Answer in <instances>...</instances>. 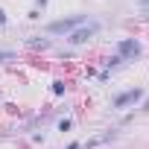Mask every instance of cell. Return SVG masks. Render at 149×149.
Here are the masks:
<instances>
[{"instance_id":"8","label":"cell","mask_w":149,"mask_h":149,"mask_svg":"<svg viewBox=\"0 0 149 149\" xmlns=\"http://www.w3.org/2000/svg\"><path fill=\"white\" fill-rule=\"evenodd\" d=\"M3 24H6V12H3V9H0V26H3Z\"/></svg>"},{"instance_id":"2","label":"cell","mask_w":149,"mask_h":149,"mask_svg":"<svg viewBox=\"0 0 149 149\" xmlns=\"http://www.w3.org/2000/svg\"><path fill=\"white\" fill-rule=\"evenodd\" d=\"M140 53H143V47H140V41H134V38H123V41L117 44V56H120L123 61H134Z\"/></svg>"},{"instance_id":"4","label":"cell","mask_w":149,"mask_h":149,"mask_svg":"<svg viewBox=\"0 0 149 149\" xmlns=\"http://www.w3.org/2000/svg\"><path fill=\"white\" fill-rule=\"evenodd\" d=\"M140 97H143V91H140V88H134V91H126V94L114 97V108H126V105H134Z\"/></svg>"},{"instance_id":"9","label":"cell","mask_w":149,"mask_h":149,"mask_svg":"<svg viewBox=\"0 0 149 149\" xmlns=\"http://www.w3.org/2000/svg\"><path fill=\"white\" fill-rule=\"evenodd\" d=\"M3 58H12V53H3V50H0V61H3Z\"/></svg>"},{"instance_id":"7","label":"cell","mask_w":149,"mask_h":149,"mask_svg":"<svg viewBox=\"0 0 149 149\" xmlns=\"http://www.w3.org/2000/svg\"><path fill=\"white\" fill-rule=\"evenodd\" d=\"M53 94L61 97V94H64V82H53Z\"/></svg>"},{"instance_id":"3","label":"cell","mask_w":149,"mask_h":149,"mask_svg":"<svg viewBox=\"0 0 149 149\" xmlns=\"http://www.w3.org/2000/svg\"><path fill=\"white\" fill-rule=\"evenodd\" d=\"M97 29H100L97 24H82V26H76V29L70 32V44H85V41H88Z\"/></svg>"},{"instance_id":"1","label":"cell","mask_w":149,"mask_h":149,"mask_svg":"<svg viewBox=\"0 0 149 149\" xmlns=\"http://www.w3.org/2000/svg\"><path fill=\"white\" fill-rule=\"evenodd\" d=\"M82 24H85V15H73V18L47 24V32H50V35H64V32H73L76 26H82Z\"/></svg>"},{"instance_id":"5","label":"cell","mask_w":149,"mask_h":149,"mask_svg":"<svg viewBox=\"0 0 149 149\" xmlns=\"http://www.w3.org/2000/svg\"><path fill=\"white\" fill-rule=\"evenodd\" d=\"M111 137H114V132H105V134H100V137H91L85 146L91 149V146H100V143H105V140H111Z\"/></svg>"},{"instance_id":"6","label":"cell","mask_w":149,"mask_h":149,"mask_svg":"<svg viewBox=\"0 0 149 149\" xmlns=\"http://www.w3.org/2000/svg\"><path fill=\"white\" fill-rule=\"evenodd\" d=\"M137 9H140L143 18H149V0H140V6H137Z\"/></svg>"}]
</instances>
